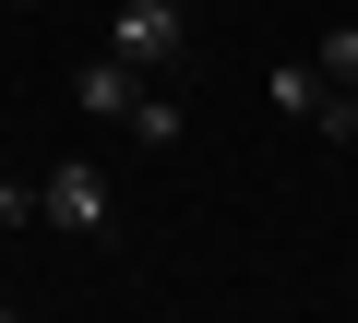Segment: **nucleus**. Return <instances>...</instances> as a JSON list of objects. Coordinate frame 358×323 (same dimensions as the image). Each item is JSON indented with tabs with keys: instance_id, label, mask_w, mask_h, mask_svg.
Instances as JSON below:
<instances>
[{
	"instance_id": "39448f33",
	"label": "nucleus",
	"mask_w": 358,
	"mask_h": 323,
	"mask_svg": "<svg viewBox=\"0 0 358 323\" xmlns=\"http://www.w3.org/2000/svg\"><path fill=\"white\" fill-rule=\"evenodd\" d=\"M322 96H334V84H322V60H275V72H263V108H287V120H310Z\"/></svg>"
},
{
	"instance_id": "0eeeda50",
	"label": "nucleus",
	"mask_w": 358,
	"mask_h": 323,
	"mask_svg": "<svg viewBox=\"0 0 358 323\" xmlns=\"http://www.w3.org/2000/svg\"><path fill=\"white\" fill-rule=\"evenodd\" d=\"M310 60H322V84H346V96H358V25H322V48H310Z\"/></svg>"
},
{
	"instance_id": "20e7f679",
	"label": "nucleus",
	"mask_w": 358,
	"mask_h": 323,
	"mask_svg": "<svg viewBox=\"0 0 358 323\" xmlns=\"http://www.w3.org/2000/svg\"><path fill=\"white\" fill-rule=\"evenodd\" d=\"M179 132H192V108H179V96H167V72H155V84L131 96V144H143V156H167Z\"/></svg>"
},
{
	"instance_id": "7ed1b4c3",
	"label": "nucleus",
	"mask_w": 358,
	"mask_h": 323,
	"mask_svg": "<svg viewBox=\"0 0 358 323\" xmlns=\"http://www.w3.org/2000/svg\"><path fill=\"white\" fill-rule=\"evenodd\" d=\"M143 84H155V72H131L120 48H96V60L72 72V108H84V120H131V96H143Z\"/></svg>"
},
{
	"instance_id": "f257e3e1",
	"label": "nucleus",
	"mask_w": 358,
	"mask_h": 323,
	"mask_svg": "<svg viewBox=\"0 0 358 323\" xmlns=\"http://www.w3.org/2000/svg\"><path fill=\"white\" fill-rule=\"evenodd\" d=\"M108 48H120L131 72H167V84H179V60H192V13H179V0H120V13H108Z\"/></svg>"
},
{
	"instance_id": "f03ea898",
	"label": "nucleus",
	"mask_w": 358,
	"mask_h": 323,
	"mask_svg": "<svg viewBox=\"0 0 358 323\" xmlns=\"http://www.w3.org/2000/svg\"><path fill=\"white\" fill-rule=\"evenodd\" d=\"M36 204H48V228H60V240H96V228L120 216V180L96 168V156H60V168L36 180Z\"/></svg>"
},
{
	"instance_id": "423d86ee",
	"label": "nucleus",
	"mask_w": 358,
	"mask_h": 323,
	"mask_svg": "<svg viewBox=\"0 0 358 323\" xmlns=\"http://www.w3.org/2000/svg\"><path fill=\"white\" fill-rule=\"evenodd\" d=\"M13 228H48V204H36V180L13 168V156H0V240H13Z\"/></svg>"
},
{
	"instance_id": "6e6552de",
	"label": "nucleus",
	"mask_w": 358,
	"mask_h": 323,
	"mask_svg": "<svg viewBox=\"0 0 358 323\" xmlns=\"http://www.w3.org/2000/svg\"><path fill=\"white\" fill-rule=\"evenodd\" d=\"M310 132H322V144H358V96H346V84H334V96H322V108H310Z\"/></svg>"
}]
</instances>
